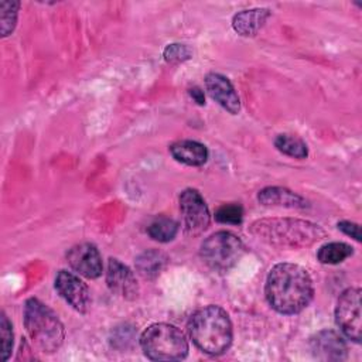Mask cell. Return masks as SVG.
<instances>
[{
	"mask_svg": "<svg viewBox=\"0 0 362 362\" xmlns=\"http://www.w3.org/2000/svg\"><path fill=\"white\" fill-rule=\"evenodd\" d=\"M180 209L184 219V229L188 235L202 233L211 221L208 206L197 189H184L180 195Z\"/></svg>",
	"mask_w": 362,
	"mask_h": 362,
	"instance_id": "8",
	"label": "cell"
},
{
	"mask_svg": "<svg viewBox=\"0 0 362 362\" xmlns=\"http://www.w3.org/2000/svg\"><path fill=\"white\" fill-rule=\"evenodd\" d=\"M264 293L270 307L277 313L297 314L313 300L314 287L304 267L294 263H279L267 274Z\"/></svg>",
	"mask_w": 362,
	"mask_h": 362,
	"instance_id": "1",
	"label": "cell"
},
{
	"mask_svg": "<svg viewBox=\"0 0 362 362\" xmlns=\"http://www.w3.org/2000/svg\"><path fill=\"white\" fill-rule=\"evenodd\" d=\"M171 156L187 165H202L208 160L206 147L195 140H180L170 147Z\"/></svg>",
	"mask_w": 362,
	"mask_h": 362,
	"instance_id": "16",
	"label": "cell"
},
{
	"mask_svg": "<svg viewBox=\"0 0 362 362\" xmlns=\"http://www.w3.org/2000/svg\"><path fill=\"white\" fill-rule=\"evenodd\" d=\"M69 266L88 279H96L102 274V257L92 243H79L72 246L66 253Z\"/></svg>",
	"mask_w": 362,
	"mask_h": 362,
	"instance_id": "10",
	"label": "cell"
},
{
	"mask_svg": "<svg viewBox=\"0 0 362 362\" xmlns=\"http://www.w3.org/2000/svg\"><path fill=\"white\" fill-rule=\"evenodd\" d=\"M178 232V223L170 218H158L150 223L147 228V233L151 239L165 243L175 238Z\"/></svg>",
	"mask_w": 362,
	"mask_h": 362,
	"instance_id": "20",
	"label": "cell"
},
{
	"mask_svg": "<svg viewBox=\"0 0 362 362\" xmlns=\"http://www.w3.org/2000/svg\"><path fill=\"white\" fill-rule=\"evenodd\" d=\"M338 229L342 230L345 235L354 238V239L358 240V242H361V239H362V238H361V228H359V225L355 223V222H351V221H341V222H338Z\"/></svg>",
	"mask_w": 362,
	"mask_h": 362,
	"instance_id": "25",
	"label": "cell"
},
{
	"mask_svg": "<svg viewBox=\"0 0 362 362\" xmlns=\"http://www.w3.org/2000/svg\"><path fill=\"white\" fill-rule=\"evenodd\" d=\"M274 146L283 154L294 158H305L308 154L307 144L301 139L291 134H279L274 139Z\"/></svg>",
	"mask_w": 362,
	"mask_h": 362,
	"instance_id": "19",
	"label": "cell"
},
{
	"mask_svg": "<svg viewBox=\"0 0 362 362\" xmlns=\"http://www.w3.org/2000/svg\"><path fill=\"white\" fill-rule=\"evenodd\" d=\"M24 325L33 342L44 352H55L64 342V325L58 315L37 298L25 303Z\"/></svg>",
	"mask_w": 362,
	"mask_h": 362,
	"instance_id": "4",
	"label": "cell"
},
{
	"mask_svg": "<svg viewBox=\"0 0 362 362\" xmlns=\"http://www.w3.org/2000/svg\"><path fill=\"white\" fill-rule=\"evenodd\" d=\"M354 249L344 242H331L322 245L317 252V259L324 264H337L348 259Z\"/></svg>",
	"mask_w": 362,
	"mask_h": 362,
	"instance_id": "18",
	"label": "cell"
},
{
	"mask_svg": "<svg viewBox=\"0 0 362 362\" xmlns=\"http://www.w3.org/2000/svg\"><path fill=\"white\" fill-rule=\"evenodd\" d=\"M11 322L8 321L7 315L3 313L1 314V321H0V337H1V359L7 361L11 348H13V329H11Z\"/></svg>",
	"mask_w": 362,
	"mask_h": 362,
	"instance_id": "23",
	"label": "cell"
},
{
	"mask_svg": "<svg viewBox=\"0 0 362 362\" xmlns=\"http://www.w3.org/2000/svg\"><path fill=\"white\" fill-rule=\"evenodd\" d=\"M20 3L18 1H1L0 3V21H1V35L7 37L13 33L17 21Z\"/></svg>",
	"mask_w": 362,
	"mask_h": 362,
	"instance_id": "21",
	"label": "cell"
},
{
	"mask_svg": "<svg viewBox=\"0 0 362 362\" xmlns=\"http://www.w3.org/2000/svg\"><path fill=\"white\" fill-rule=\"evenodd\" d=\"M310 349L314 358L321 361H342L346 358V344L344 338L332 331L322 329L310 339Z\"/></svg>",
	"mask_w": 362,
	"mask_h": 362,
	"instance_id": "11",
	"label": "cell"
},
{
	"mask_svg": "<svg viewBox=\"0 0 362 362\" xmlns=\"http://www.w3.org/2000/svg\"><path fill=\"white\" fill-rule=\"evenodd\" d=\"M250 233L269 245L290 249L310 246L325 235L318 225L291 218H266L255 221L250 225Z\"/></svg>",
	"mask_w": 362,
	"mask_h": 362,
	"instance_id": "2",
	"label": "cell"
},
{
	"mask_svg": "<svg viewBox=\"0 0 362 362\" xmlns=\"http://www.w3.org/2000/svg\"><path fill=\"white\" fill-rule=\"evenodd\" d=\"M106 283L113 293L122 296L123 298L133 300L137 297L139 287L133 272L117 259H109Z\"/></svg>",
	"mask_w": 362,
	"mask_h": 362,
	"instance_id": "12",
	"label": "cell"
},
{
	"mask_svg": "<svg viewBox=\"0 0 362 362\" xmlns=\"http://www.w3.org/2000/svg\"><path fill=\"white\" fill-rule=\"evenodd\" d=\"M215 219L221 223L238 225L243 219V208L239 204H223L216 209Z\"/></svg>",
	"mask_w": 362,
	"mask_h": 362,
	"instance_id": "22",
	"label": "cell"
},
{
	"mask_svg": "<svg viewBox=\"0 0 362 362\" xmlns=\"http://www.w3.org/2000/svg\"><path fill=\"white\" fill-rule=\"evenodd\" d=\"M269 17H270L269 8L257 7V8L243 10L233 16L232 27L239 35L252 37L257 34V31L264 25Z\"/></svg>",
	"mask_w": 362,
	"mask_h": 362,
	"instance_id": "14",
	"label": "cell"
},
{
	"mask_svg": "<svg viewBox=\"0 0 362 362\" xmlns=\"http://www.w3.org/2000/svg\"><path fill=\"white\" fill-rule=\"evenodd\" d=\"M205 88L211 98L218 102L223 109H226L229 113L236 115L240 110V100L239 96L232 85V82L221 75L211 72L205 76Z\"/></svg>",
	"mask_w": 362,
	"mask_h": 362,
	"instance_id": "13",
	"label": "cell"
},
{
	"mask_svg": "<svg viewBox=\"0 0 362 362\" xmlns=\"http://www.w3.org/2000/svg\"><path fill=\"white\" fill-rule=\"evenodd\" d=\"M335 321L345 337L354 342L361 341V290L349 287L341 293L335 307Z\"/></svg>",
	"mask_w": 362,
	"mask_h": 362,
	"instance_id": "7",
	"label": "cell"
},
{
	"mask_svg": "<svg viewBox=\"0 0 362 362\" xmlns=\"http://www.w3.org/2000/svg\"><path fill=\"white\" fill-rule=\"evenodd\" d=\"M189 95H191V98L198 103V105H204L205 103V96H204V92L199 89V88H197V86H194V88H191L189 89Z\"/></svg>",
	"mask_w": 362,
	"mask_h": 362,
	"instance_id": "26",
	"label": "cell"
},
{
	"mask_svg": "<svg viewBox=\"0 0 362 362\" xmlns=\"http://www.w3.org/2000/svg\"><path fill=\"white\" fill-rule=\"evenodd\" d=\"M55 290L78 313H86L90 305L88 286L74 273L61 270L55 277Z\"/></svg>",
	"mask_w": 362,
	"mask_h": 362,
	"instance_id": "9",
	"label": "cell"
},
{
	"mask_svg": "<svg viewBox=\"0 0 362 362\" xmlns=\"http://www.w3.org/2000/svg\"><path fill=\"white\" fill-rule=\"evenodd\" d=\"M140 345L151 361H178L188 354L185 335L175 325L165 322L147 327L140 337Z\"/></svg>",
	"mask_w": 362,
	"mask_h": 362,
	"instance_id": "5",
	"label": "cell"
},
{
	"mask_svg": "<svg viewBox=\"0 0 362 362\" xmlns=\"http://www.w3.org/2000/svg\"><path fill=\"white\" fill-rule=\"evenodd\" d=\"M167 262H168V257L165 256V253L157 249H150L143 252L136 259V269L140 276H143L144 279L153 280L160 276V273L167 266Z\"/></svg>",
	"mask_w": 362,
	"mask_h": 362,
	"instance_id": "17",
	"label": "cell"
},
{
	"mask_svg": "<svg viewBox=\"0 0 362 362\" xmlns=\"http://www.w3.org/2000/svg\"><path fill=\"white\" fill-rule=\"evenodd\" d=\"M257 199L264 206H284V208H305L307 201L298 194L281 188V187H267L259 191Z\"/></svg>",
	"mask_w": 362,
	"mask_h": 362,
	"instance_id": "15",
	"label": "cell"
},
{
	"mask_svg": "<svg viewBox=\"0 0 362 362\" xmlns=\"http://www.w3.org/2000/svg\"><path fill=\"white\" fill-rule=\"evenodd\" d=\"M243 249V243L236 235L228 230H219L202 242L201 257L211 269L226 272L239 262Z\"/></svg>",
	"mask_w": 362,
	"mask_h": 362,
	"instance_id": "6",
	"label": "cell"
},
{
	"mask_svg": "<svg viewBox=\"0 0 362 362\" xmlns=\"http://www.w3.org/2000/svg\"><path fill=\"white\" fill-rule=\"evenodd\" d=\"M163 57L167 62H171V64L182 62V61H187L191 58V49L185 44L174 42V44H168L164 48Z\"/></svg>",
	"mask_w": 362,
	"mask_h": 362,
	"instance_id": "24",
	"label": "cell"
},
{
	"mask_svg": "<svg viewBox=\"0 0 362 362\" xmlns=\"http://www.w3.org/2000/svg\"><path fill=\"white\" fill-rule=\"evenodd\" d=\"M192 342L209 355L223 354L232 342V322L228 313L218 305L197 310L188 322Z\"/></svg>",
	"mask_w": 362,
	"mask_h": 362,
	"instance_id": "3",
	"label": "cell"
}]
</instances>
